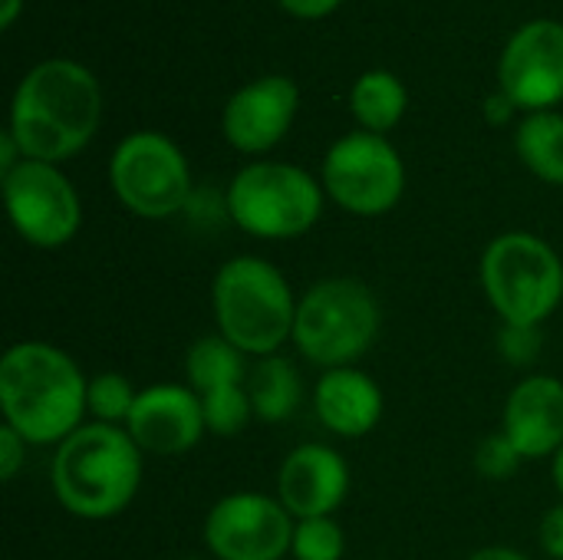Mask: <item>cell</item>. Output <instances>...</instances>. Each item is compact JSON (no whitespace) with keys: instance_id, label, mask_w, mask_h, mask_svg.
I'll return each mask as SVG.
<instances>
[{"instance_id":"6da1fadb","label":"cell","mask_w":563,"mask_h":560,"mask_svg":"<svg viewBox=\"0 0 563 560\" xmlns=\"http://www.w3.org/2000/svg\"><path fill=\"white\" fill-rule=\"evenodd\" d=\"M99 116L102 92L96 76L76 59H43L13 92L10 135L23 158L56 165L89 145Z\"/></svg>"},{"instance_id":"7a4b0ae2","label":"cell","mask_w":563,"mask_h":560,"mask_svg":"<svg viewBox=\"0 0 563 560\" xmlns=\"http://www.w3.org/2000/svg\"><path fill=\"white\" fill-rule=\"evenodd\" d=\"M89 383L82 370L53 343L26 340L0 360V409L10 429L30 446H49L69 439L82 416Z\"/></svg>"},{"instance_id":"3957f363","label":"cell","mask_w":563,"mask_h":560,"mask_svg":"<svg viewBox=\"0 0 563 560\" xmlns=\"http://www.w3.org/2000/svg\"><path fill=\"white\" fill-rule=\"evenodd\" d=\"M139 482L142 449L125 426H79L53 455V492L69 515L86 521L122 515L132 505Z\"/></svg>"},{"instance_id":"277c9868","label":"cell","mask_w":563,"mask_h":560,"mask_svg":"<svg viewBox=\"0 0 563 560\" xmlns=\"http://www.w3.org/2000/svg\"><path fill=\"white\" fill-rule=\"evenodd\" d=\"M211 307L221 337L241 353L264 360L294 337V290L264 257H234L221 264L211 287Z\"/></svg>"},{"instance_id":"5b68a950","label":"cell","mask_w":563,"mask_h":560,"mask_svg":"<svg viewBox=\"0 0 563 560\" xmlns=\"http://www.w3.org/2000/svg\"><path fill=\"white\" fill-rule=\"evenodd\" d=\"M383 310L376 294L356 277H330L297 300L294 343L323 370L356 363L379 337Z\"/></svg>"},{"instance_id":"8992f818","label":"cell","mask_w":563,"mask_h":560,"mask_svg":"<svg viewBox=\"0 0 563 560\" xmlns=\"http://www.w3.org/2000/svg\"><path fill=\"white\" fill-rule=\"evenodd\" d=\"M482 284L508 327H541L563 300V261L528 231L495 238L482 257Z\"/></svg>"},{"instance_id":"52a82bcc","label":"cell","mask_w":563,"mask_h":560,"mask_svg":"<svg viewBox=\"0 0 563 560\" xmlns=\"http://www.w3.org/2000/svg\"><path fill=\"white\" fill-rule=\"evenodd\" d=\"M231 221L267 241H287L307 234L323 211V191L317 178L287 162H254L241 168L228 185Z\"/></svg>"},{"instance_id":"ba28073f","label":"cell","mask_w":563,"mask_h":560,"mask_svg":"<svg viewBox=\"0 0 563 560\" xmlns=\"http://www.w3.org/2000/svg\"><path fill=\"white\" fill-rule=\"evenodd\" d=\"M115 198L139 218H172L191 195V172L181 149L162 132L125 135L109 162Z\"/></svg>"},{"instance_id":"9c48e42d","label":"cell","mask_w":563,"mask_h":560,"mask_svg":"<svg viewBox=\"0 0 563 560\" xmlns=\"http://www.w3.org/2000/svg\"><path fill=\"white\" fill-rule=\"evenodd\" d=\"M323 188L350 215L376 218L402 198L406 168L386 135L350 132L336 139L323 158Z\"/></svg>"},{"instance_id":"30bf717a","label":"cell","mask_w":563,"mask_h":560,"mask_svg":"<svg viewBox=\"0 0 563 560\" xmlns=\"http://www.w3.org/2000/svg\"><path fill=\"white\" fill-rule=\"evenodd\" d=\"M3 201L16 234L33 248H63L82 224V205L69 178L49 165L23 158L3 175Z\"/></svg>"},{"instance_id":"8fae6325","label":"cell","mask_w":563,"mask_h":560,"mask_svg":"<svg viewBox=\"0 0 563 560\" xmlns=\"http://www.w3.org/2000/svg\"><path fill=\"white\" fill-rule=\"evenodd\" d=\"M280 498L238 492L221 498L205 521V545L218 560H280L294 548L297 525Z\"/></svg>"},{"instance_id":"7c38bea8","label":"cell","mask_w":563,"mask_h":560,"mask_svg":"<svg viewBox=\"0 0 563 560\" xmlns=\"http://www.w3.org/2000/svg\"><path fill=\"white\" fill-rule=\"evenodd\" d=\"M498 83L518 109H554L563 99V23H525L501 53Z\"/></svg>"},{"instance_id":"4fadbf2b","label":"cell","mask_w":563,"mask_h":560,"mask_svg":"<svg viewBox=\"0 0 563 560\" xmlns=\"http://www.w3.org/2000/svg\"><path fill=\"white\" fill-rule=\"evenodd\" d=\"M185 373L214 436H238L247 429L254 419L247 399L251 370H244V353L238 347H231L221 333L201 337L185 356Z\"/></svg>"},{"instance_id":"5bb4252c","label":"cell","mask_w":563,"mask_h":560,"mask_svg":"<svg viewBox=\"0 0 563 560\" xmlns=\"http://www.w3.org/2000/svg\"><path fill=\"white\" fill-rule=\"evenodd\" d=\"M205 429L208 422L198 396L191 393V386H175V383L142 389L125 419V432L132 436V442L142 452L162 459L191 452L201 442Z\"/></svg>"},{"instance_id":"9a60e30c","label":"cell","mask_w":563,"mask_h":560,"mask_svg":"<svg viewBox=\"0 0 563 560\" xmlns=\"http://www.w3.org/2000/svg\"><path fill=\"white\" fill-rule=\"evenodd\" d=\"M297 83L287 76H261L247 83L224 106L221 129L228 145H234L244 155H261L274 149L287 135L297 116Z\"/></svg>"},{"instance_id":"2e32d148","label":"cell","mask_w":563,"mask_h":560,"mask_svg":"<svg viewBox=\"0 0 563 560\" xmlns=\"http://www.w3.org/2000/svg\"><path fill=\"white\" fill-rule=\"evenodd\" d=\"M350 492V469L330 446L307 442L294 449L277 475V498L297 518H333Z\"/></svg>"},{"instance_id":"e0dca14e","label":"cell","mask_w":563,"mask_h":560,"mask_svg":"<svg viewBox=\"0 0 563 560\" xmlns=\"http://www.w3.org/2000/svg\"><path fill=\"white\" fill-rule=\"evenodd\" d=\"M505 439L521 459H548L563 449V383L554 376L521 380L505 403Z\"/></svg>"},{"instance_id":"ac0fdd59","label":"cell","mask_w":563,"mask_h":560,"mask_svg":"<svg viewBox=\"0 0 563 560\" xmlns=\"http://www.w3.org/2000/svg\"><path fill=\"white\" fill-rule=\"evenodd\" d=\"M317 416L320 422L343 436V439H360L369 436L379 419H383V393L379 386L353 370V366H340V370H327L317 383Z\"/></svg>"},{"instance_id":"d6986e66","label":"cell","mask_w":563,"mask_h":560,"mask_svg":"<svg viewBox=\"0 0 563 560\" xmlns=\"http://www.w3.org/2000/svg\"><path fill=\"white\" fill-rule=\"evenodd\" d=\"M303 396L300 376L290 360L284 356H264L247 373V399L254 409V419L261 422H284Z\"/></svg>"},{"instance_id":"ffe728a7","label":"cell","mask_w":563,"mask_h":560,"mask_svg":"<svg viewBox=\"0 0 563 560\" xmlns=\"http://www.w3.org/2000/svg\"><path fill=\"white\" fill-rule=\"evenodd\" d=\"M406 86L389 73V69H369L353 83L350 92V106L356 122L363 125V132H389L399 125L402 112H406Z\"/></svg>"},{"instance_id":"44dd1931","label":"cell","mask_w":563,"mask_h":560,"mask_svg":"<svg viewBox=\"0 0 563 560\" xmlns=\"http://www.w3.org/2000/svg\"><path fill=\"white\" fill-rule=\"evenodd\" d=\"M518 158L544 182L563 185V116L548 112H531L515 135Z\"/></svg>"},{"instance_id":"7402d4cb","label":"cell","mask_w":563,"mask_h":560,"mask_svg":"<svg viewBox=\"0 0 563 560\" xmlns=\"http://www.w3.org/2000/svg\"><path fill=\"white\" fill-rule=\"evenodd\" d=\"M135 399H139V393L122 373H99L96 380H89L86 406L96 416V422H109V426L122 422L125 426Z\"/></svg>"},{"instance_id":"603a6c76","label":"cell","mask_w":563,"mask_h":560,"mask_svg":"<svg viewBox=\"0 0 563 560\" xmlns=\"http://www.w3.org/2000/svg\"><path fill=\"white\" fill-rule=\"evenodd\" d=\"M346 548L343 528L333 518H307L297 521L294 531V558L297 560H340Z\"/></svg>"},{"instance_id":"cb8c5ba5","label":"cell","mask_w":563,"mask_h":560,"mask_svg":"<svg viewBox=\"0 0 563 560\" xmlns=\"http://www.w3.org/2000/svg\"><path fill=\"white\" fill-rule=\"evenodd\" d=\"M518 462H521V455H518V449L505 439V432L485 439L482 449H478V455H475V465H478V472H482L485 479H508V475L518 472Z\"/></svg>"},{"instance_id":"d4e9b609","label":"cell","mask_w":563,"mask_h":560,"mask_svg":"<svg viewBox=\"0 0 563 560\" xmlns=\"http://www.w3.org/2000/svg\"><path fill=\"white\" fill-rule=\"evenodd\" d=\"M538 347H541L538 327H508V323H505L501 353H505L511 363H531V360L538 356Z\"/></svg>"},{"instance_id":"484cf974","label":"cell","mask_w":563,"mask_h":560,"mask_svg":"<svg viewBox=\"0 0 563 560\" xmlns=\"http://www.w3.org/2000/svg\"><path fill=\"white\" fill-rule=\"evenodd\" d=\"M26 446L30 442L16 429H10L3 422V429H0V475H3V482H13L16 479V472H20V465L26 459Z\"/></svg>"},{"instance_id":"4316f807","label":"cell","mask_w":563,"mask_h":560,"mask_svg":"<svg viewBox=\"0 0 563 560\" xmlns=\"http://www.w3.org/2000/svg\"><path fill=\"white\" fill-rule=\"evenodd\" d=\"M541 548L554 560H563V505H554L541 521Z\"/></svg>"},{"instance_id":"83f0119b","label":"cell","mask_w":563,"mask_h":560,"mask_svg":"<svg viewBox=\"0 0 563 560\" xmlns=\"http://www.w3.org/2000/svg\"><path fill=\"white\" fill-rule=\"evenodd\" d=\"M343 0H280V7L290 13V17H300V20H320L327 13H333Z\"/></svg>"},{"instance_id":"f1b7e54d","label":"cell","mask_w":563,"mask_h":560,"mask_svg":"<svg viewBox=\"0 0 563 560\" xmlns=\"http://www.w3.org/2000/svg\"><path fill=\"white\" fill-rule=\"evenodd\" d=\"M515 109H518V106H515V102H511V96H505L501 89H498L495 96H488V99H485V116H488V122H492V125H505V122L515 116Z\"/></svg>"},{"instance_id":"f546056e","label":"cell","mask_w":563,"mask_h":560,"mask_svg":"<svg viewBox=\"0 0 563 560\" xmlns=\"http://www.w3.org/2000/svg\"><path fill=\"white\" fill-rule=\"evenodd\" d=\"M23 162V152H20V145H16V139L10 135V129L0 135V168H3V175L10 172V168H16Z\"/></svg>"},{"instance_id":"4dcf8cb0","label":"cell","mask_w":563,"mask_h":560,"mask_svg":"<svg viewBox=\"0 0 563 560\" xmlns=\"http://www.w3.org/2000/svg\"><path fill=\"white\" fill-rule=\"evenodd\" d=\"M468 560H528L521 551H515V548H482V551H475Z\"/></svg>"},{"instance_id":"1f68e13d","label":"cell","mask_w":563,"mask_h":560,"mask_svg":"<svg viewBox=\"0 0 563 560\" xmlns=\"http://www.w3.org/2000/svg\"><path fill=\"white\" fill-rule=\"evenodd\" d=\"M20 3L23 0H3V7H0V30H10L13 26V20L20 17Z\"/></svg>"},{"instance_id":"d6a6232c","label":"cell","mask_w":563,"mask_h":560,"mask_svg":"<svg viewBox=\"0 0 563 560\" xmlns=\"http://www.w3.org/2000/svg\"><path fill=\"white\" fill-rule=\"evenodd\" d=\"M554 485H558V492L563 495V449L554 455Z\"/></svg>"}]
</instances>
